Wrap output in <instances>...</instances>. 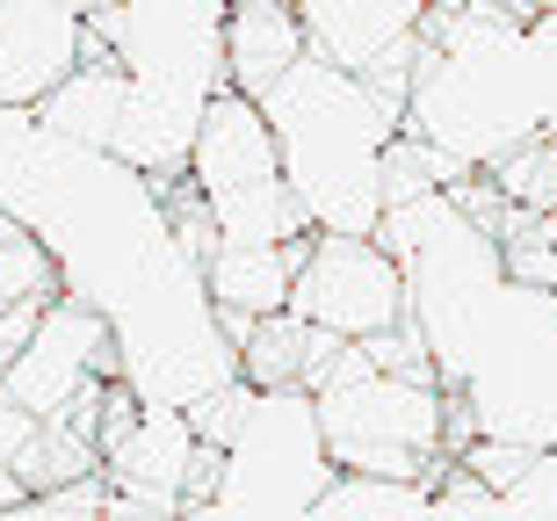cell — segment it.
Here are the masks:
<instances>
[{
  "label": "cell",
  "mask_w": 557,
  "mask_h": 521,
  "mask_svg": "<svg viewBox=\"0 0 557 521\" xmlns=\"http://www.w3.org/2000/svg\"><path fill=\"white\" fill-rule=\"evenodd\" d=\"M406 131L428 138L456 174H485L499 152L550 131L529 51V15L515 0H449L428 8L406 80Z\"/></svg>",
  "instance_id": "cell-1"
},
{
  "label": "cell",
  "mask_w": 557,
  "mask_h": 521,
  "mask_svg": "<svg viewBox=\"0 0 557 521\" xmlns=\"http://www.w3.org/2000/svg\"><path fill=\"white\" fill-rule=\"evenodd\" d=\"M253 102L275 131L283 174L305 203L311 232H376V218H384V146L398 138L406 109L362 73L319 59V51H305Z\"/></svg>",
  "instance_id": "cell-2"
},
{
  "label": "cell",
  "mask_w": 557,
  "mask_h": 521,
  "mask_svg": "<svg viewBox=\"0 0 557 521\" xmlns=\"http://www.w3.org/2000/svg\"><path fill=\"white\" fill-rule=\"evenodd\" d=\"M449 398L471 435L557 449V283L499 275L449 370Z\"/></svg>",
  "instance_id": "cell-3"
},
{
  "label": "cell",
  "mask_w": 557,
  "mask_h": 521,
  "mask_svg": "<svg viewBox=\"0 0 557 521\" xmlns=\"http://www.w3.org/2000/svg\"><path fill=\"white\" fill-rule=\"evenodd\" d=\"M319 435L333 471H384V479H434L449 463V384L434 370H392L362 340H341L311 376Z\"/></svg>",
  "instance_id": "cell-4"
},
{
  "label": "cell",
  "mask_w": 557,
  "mask_h": 521,
  "mask_svg": "<svg viewBox=\"0 0 557 521\" xmlns=\"http://www.w3.org/2000/svg\"><path fill=\"white\" fill-rule=\"evenodd\" d=\"M333 485V457L319 435V398L311 384H253L247 413L218 442V479L196 514L232 521H297Z\"/></svg>",
  "instance_id": "cell-5"
},
{
  "label": "cell",
  "mask_w": 557,
  "mask_h": 521,
  "mask_svg": "<svg viewBox=\"0 0 557 521\" xmlns=\"http://www.w3.org/2000/svg\"><path fill=\"white\" fill-rule=\"evenodd\" d=\"M188 182L203 188L218 239H305L311 232L305 203H297V188L283 174L269 116L239 87L210 95L203 124H196V146H188Z\"/></svg>",
  "instance_id": "cell-6"
},
{
  "label": "cell",
  "mask_w": 557,
  "mask_h": 521,
  "mask_svg": "<svg viewBox=\"0 0 557 521\" xmlns=\"http://www.w3.org/2000/svg\"><path fill=\"white\" fill-rule=\"evenodd\" d=\"M289 312L333 340H370L406 319V269L376 232H305Z\"/></svg>",
  "instance_id": "cell-7"
},
{
  "label": "cell",
  "mask_w": 557,
  "mask_h": 521,
  "mask_svg": "<svg viewBox=\"0 0 557 521\" xmlns=\"http://www.w3.org/2000/svg\"><path fill=\"white\" fill-rule=\"evenodd\" d=\"M102 376H116V340H109V319L95 312V305H81L73 290H59L37 312L29 340L0 362V398L51 420V413H65L81 392H95Z\"/></svg>",
  "instance_id": "cell-8"
},
{
  "label": "cell",
  "mask_w": 557,
  "mask_h": 521,
  "mask_svg": "<svg viewBox=\"0 0 557 521\" xmlns=\"http://www.w3.org/2000/svg\"><path fill=\"white\" fill-rule=\"evenodd\" d=\"M218 87L182 80V73H124V116H116V138L109 152L131 160L152 182H174L188 174V146H196V124Z\"/></svg>",
  "instance_id": "cell-9"
},
{
  "label": "cell",
  "mask_w": 557,
  "mask_h": 521,
  "mask_svg": "<svg viewBox=\"0 0 557 521\" xmlns=\"http://www.w3.org/2000/svg\"><path fill=\"white\" fill-rule=\"evenodd\" d=\"M87 59V15L73 0H0V109H37Z\"/></svg>",
  "instance_id": "cell-10"
},
{
  "label": "cell",
  "mask_w": 557,
  "mask_h": 521,
  "mask_svg": "<svg viewBox=\"0 0 557 521\" xmlns=\"http://www.w3.org/2000/svg\"><path fill=\"white\" fill-rule=\"evenodd\" d=\"M297 15H305V44L319 59L376 73L384 59H406L420 44L428 0H297Z\"/></svg>",
  "instance_id": "cell-11"
},
{
  "label": "cell",
  "mask_w": 557,
  "mask_h": 521,
  "mask_svg": "<svg viewBox=\"0 0 557 521\" xmlns=\"http://www.w3.org/2000/svg\"><path fill=\"white\" fill-rule=\"evenodd\" d=\"M297 253H305V239H218V247L203 253V283H210V305L225 319V334L239 319L283 312Z\"/></svg>",
  "instance_id": "cell-12"
},
{
  "label": "cell",
  "mask_w": 557,
  "mask_h": 521,
  "mask_svg": "<svg viewBox=\"0 0 557 521\" xmlns=\"http://www.w3.org/2000/svg\"><path fill=\"white\" fill-rule=\"evenodd\" d=\"M225 87L239 95H261L289 73V65L305 59V15H297V0H225Z\"/></svg>",
  "instance_id": "cell-13"
},
{
  "label": "cell",
  "mask_w": 557,
  "mask_h": 521,
  "mask_svg": "<svg viewBox=\"0 0 557 521\" xmlns=\"http://www.w3.org/2000/svg\"><path fill=\"white\" fill-rule=\"evenodd\" d=\"M232 348H239V376H247V384H311L341 340L319 334L311 319H297L283 305V312L239 319V326H232Z\"/></svg>",
  "instance_id": "cell-14"
},
{
  "label": "cell",
  "mask_w": 557,
  "mask_h": 521,
  "mask_svg": "<svg viewBox=\"0 0 557 521\" xmlns=\"http://www.w3.org/2000/svg\"><path fill=\"white\" fill-rule=\"evenodd\" d=\"M37 116L59 131V138L109 146V138H116V116H124V65L109 59V51H87V59L37 102Z\"/></svg>",
  "instance_id": "cell-15"
},
{
  "label": "cell",
  "mask_w": 557,
  "mask_h": 521,
  "mask_svg": "<svg viewBox=\"0 0 557 521\" xmlns=\"http://www.w3.org/2000/svg\"><path fill=\"white\" fill-rule=\"evenodd\" d=\"M319 521H420L434 514L428 479H384V471H333V485L311 507Z\"/></svg>",
  "instance_id": "cell-16"
},
{
  "label": "cell",
  "mask_w": 557,
  "mask_h": 521,
  "mask_svg": "<svg viewBox=\"0 0 557 521\" xmlns=\"http://www.w3.org/2000/svg\"><path fill=\"white\" fill-rule=\"evenodd\" d=\"M485 182L521 210H550L557 203V131H536V138H521L515 152H499Z\"/></svg>",
  "instance_id": "cell-17"
},
{
  "label": "cell",
  "mask_w": 557,
  "mask_h": 521,
  "mask_svg": "<svg viewBox=\"0 0 557 521\" xmlns=\"http://www.w3.org/2000/svg\"><path fill=\"white\" fill-rule=\"evenodd\" d=\"M51 297H59V261H51L29 232H8V239H0V312L51 305Z\"/></svg>",
  "instance_id": "cell-18"
},
{
  "label": "cell",
  "mask_w": 557,
  "mask_h": 521,
  "mask_svg": "<svg viewBox=\"0 0 557 521\" xmlns=\"http://www.w3.org/2000/svg\"><path fill=\"white\" fill-rule=\"evenodd\" d=\"M22 521H109V479L102 471H81L65 485H44L29 500H15Z\"/></svg>",
  "instance_id": "cell-19"
},
{
  "label": "cell",
  "mask_w": 557,
  "mask_h": 521,
  "mask_svg": "<svg viewBox=\"0 0 557 521\" xmlns=\"http://www.w3.org/2000/svg\"><path fill=\"white\" fill-rule=\"evenodd\" d=\"M499 507L521 521H557V449H529L521 471L499 485Z\"/></svg>",
  "instance_id": "cell-20"
},
{
  "label": "cell",
  "mask_w": 557,
  "mask_h": 521,
  "mask_svg": "<svg viewBox=\"0 0 557 521\" xmlns=\"http://www.w3.org/2000/svg\"><path fill=\"white\" fill-rule=\"evenodd\" d=\"M529 51H536V87H543V109H550V131H557V8L529 15Z\"/></svg>",
  "instance_id": "cell-21"
},
{
  "label": "cell",
  "mask_w": 557,
  "mask_h": 521,
  "mask_svg": "<svg viewBox=\"0 0 557 521\" xmlns=\"http://www.w3.org/2000/svg\"><path fill=\"white\" fill-rule=\"evenodd\" d=\"M543 232H550V247H557V203H550V210H543Z\"/></svg>",
  "instance_id": "cell-22"
},
{
  "label": "cell",
  "mask_w": 557,
  "mask_h": 521,
  "mask_svg": "<svg viewBox=\"0 0 557 521\" xmlns=\"http://www.w3.org/2000/svg\"><path fill=\"white\" fill-rule=\"evenodd\" d=\"M428 8H449V0H428Z\"/></svg>",
  "instance_id": "cell-23"
},
{
  "label": "cell",
  "mask_w": 557,
  "mask_h": 521,
  "mask_svg": "<svg viewBox=\"0 0 557 521\" xmlns=\"http://www.w3.org/2000/svg\"><path fill=\"white\" fill-rule=\"evenodd\" d=\"M536 8H557V0H536Z\"/></svg>",
  "instance_id": "cell-24"
}]
</instances>
